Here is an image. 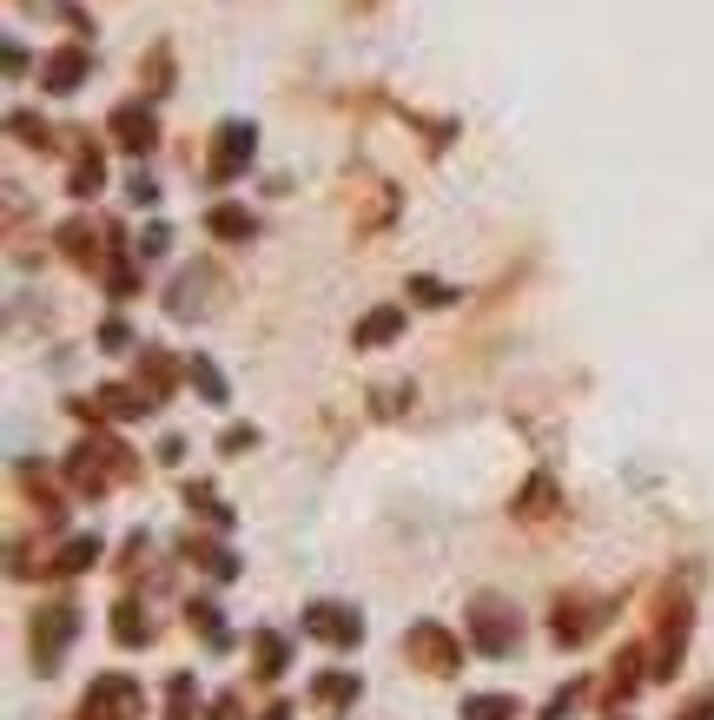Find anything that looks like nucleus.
<instances>
[{
  "label": "nucleus",
  "mask_w": 714,
  "mask_h": 720,
  "mask_svg": "<svg viewBox=\"0 0 714 720\" xmlns=\"http://www.w3.org/2000/svg\"><path fill=\"white\" fill-rule=\"evenodd\" d=\"M73 634H79V608H73V602H47V608H34V628H27V655H34V668H40V674H53V668L66 661Z\"/></svg>",
  "instance_id": "1"
},
{
  "label": "nucleus",
  "mask_w": 714,
  "mask_h": 720,
  "mask_svg": "<svg viewBox=\"0 0 714 720\" xmlns=\"http://www.w3.org/2000/svg\"><path fill=\"white\" fill-rule=\"evenodd\" d=\"M113 476H133V456H126L113 437H87V443L66 456V483H73V490H87V496H100Z\"/></svg>",
  "instance_id": "2"
},
{
  "label": "nucleus",
  "mask_w": 714,
  "mask_h": 720,
  "mask_svg": "<svg viewBox=\"0 0 714 720\" xmlns=\"http://www.w3.org/2000/svg\"><path fill=\"white\" fill-rule=\"evenodd\" d=\"M146 713V687L133 674H93L79 694V720H139Z\"/></svg>",
  "instance_id": "3"
},
{
  "label": "nucleus",
  "mask_w": 714,
  "mask_h": 720,
  "mask_svg": "<svg viewBox=\"0 0 714 720\" xmlns=\"http://www.w3.org/2000/svg\"><path fill=\"white\" fill-rule=\"evenodd\" d=\"M404 655H411L424 674H456V668H463V642H456L443 621H411V628H404Z\"/></svg>",
  "instance_id": "4"
},
{
  "label": "nucleus",
  "mask_w": 714,
  "mask_h": 720,
  "mask_svg": "<svg viewBox=\"0 0 714 720\" xmlns=\"http://www.w3.org/2000/svg\"><path fill=\"white\" fill-rule=\"evenodd\" d=\"M516 634H523L516 608H503L497 595H476V602H469V642L484 648V655H510V648H516Z\"/></svg>",
  "instance_id": "5"
},
{
  "label": "nucleus",
  "mask_w": 714,
  "mask_h": 720,
  "mask_svg": "<svg viewBox=\"0 0 714 720\" xmlns=\"http://www.w3.org/2000/svg\"><path fill=\"white\" fill-rule=\"evenodd\" d=\"M252 152H259V132L246 126V119H225L218 132H212V152H205V173L225 186V179H238L252 166Z\"/></svg>",
  "instance_id": "6"
},
{
  "label": "nucleus",
  "mask_w": 714,
  "mask_h": 720,
  "mask_svg": "<svg viewBox=\"0 0 714 720\" xmlns=\"http://www.w3.org/2000/svg\"><path fill=\"white\" fill-rule=\"evenodd\" d=\"M304 634H311V642H325V648H358L364 642V621L345 602H311L304 608Z\"/></svg>",
  "instance_id": "7"
},
{
  "label": "nucleus",
  "mask_w": 714,
  "mask_h": 720,
  "mask_svg": "<svg viewBox=\"0 0 714 720\" xmlns=\"http://www.w3.org/2000/svg\"><path fill=\"white\" fill-rule=\"evenodd\" d=\"M152 139H159V119H152V106L146 100H126V106H113V146L120 152H152Z\"/></svg>",
  "instance_id": "8"
},
{
  "label": "nucleus",
  "mask_w": 714,
  "mask_h": 720,
  "mask_svg": "<svg viewBox=\"0 0 714 720\" xmlns=\"http://www.w3.org/2000/svg\"><path fill=\"white\" fill-rule=\"evenodd\" d=\"M596 628H602V608H596V602H555V615H549V634H555L563 648H583Z\"/></svg>",
  "instance_id": "9"
},
{
  "label": "nucleus",
  "mask_w": 714,
  "mask_h": 720,
  "mask_svg": "<svg viewBox=\"0 0 714 720\" xmlns=\"http://www.w3.org/2000/svg\"><path fill=\"white\" fill-rule=\"evenodd\" d=\"M79 79H87V47H60V53H47V66H40V87H47V93H73Z\"/></svg>",
  "instance_id": "10"
},
{
  "label": "nucleus",
  "mask_w": 714,
  "mask_h": 720,
  "mask_svg": "<svg viewBox=\"0 0 714 720\" xmlns=\"http://www.w3.org/2000/svg\"><path fill=\"white\" fill-rule=\"evenodd\" d=\"M113 642H120V648H146V642H152V615H146L139 602H120V608H113Z\"/></svg>",
  "instance_id": "11"
},
{
  "label": "nucleus",
  "mask_w": 714,
  "mask_h": 720,
  "mask_svg": "<svg viewBox=\"0 0 714 720\" xmlns=\"http://www.w3.org/2000/svg\"><path fill=\"white\" fill-rule=\"evenodd\" d=\"M397 331H404V311H397V304H384V311H371V317H364V325L351 331V344H364V351H377V344H390Z\"/></svg>",
  "instance_id": "12"
},
{
  "label": "nucleus",
  "mask_w": 714,
  "mask_h": 720,
  "mask_svg": "<svg viewBox=\"0 0 714 720\" xmlns=\"http://www.w3.org/2000/svg\"><path fill=\"white\" fill-rule=\"evenodd\" d=\"M93 563H100V542H93V535H73V542H60V555H53L47 569H53V576H87Z\"/></svg>",
  "instance_id": "13"
},
{
  "label": "nucleus",
  "mask_w": 714,
  "mask_h": 720,
  "mask_svg": "<svg viewBox=\"0 0 714 720\" xmlns=\"http://www.w3.org/2000/svg\"><path fill=\"white\" fill-rule=\"evenodd\" d=\"M107 186V166H100V152L93 146H79V159H73V179H66V192L73 199H93Z\"/></svg>",
  "instance_id": "14"
},
{
  "label": "nucleus",
  "mask_w": 714,
  "mask_h": 720,
  "mask_svg": "<svg viewBox=\"0 0 714 720\" xmlns=\"http://www.w3.org/2000/svg\"><path fill=\"white\" fill-rule=\"evenodd\" d=\"M252 655H259V674H265V681H278V674H285V661H291L285 634H272V628H259V634H252Z\"/></svg>",
  "instance_id": "15"
},
{
  "label": "nucleus",
  "mask_w": 714,
  "mask_h": 720,
  "mask_svg": "<svg viewBox=\"0 0 714 720\" xmlns=\"http://www.w3.org/2000/svg\"><path fill=\"white\" fill-rule=\"evenodd\" d=\"M358 694H364L358 674H317V681H311V700H317V707H351Z\"/></svg>",
  "instance_id": "16"
},
{
  "label": "nucleus",
  "mask_w": 714,
  "mask_h": 720,
  "mask_svg": "<svg viewBox=\"0 0 714 720\" xmlns=\"http://www.w3.org/2000/svg\"><path fill=\"white\" fill-rule=\"evenodd\" d=\"M186 555H192V563H199V569H205L212 582H231V576H238V563H231V548H218V542H192Z\"/></svg>",
  "instance_id": "17"
},
{
  "label": "nucleus",
  "mask_w": 714,
  "mask_h": 720,
  "mask_svg": "<svg viewBox=\"0 0 714 720\" xmlns=\"http://www.w3.org/2000/svg\"><path fill=\"white\" fill-rule=\"evenodd\" d=\"M205 225H212V238H252V212L246 205H212Z\"/></svg>",
  "instance_id": "18"
},
{
  "label": "nucleus",
  "mask_w": 714,
  "mask_h": 720,
  "mask_svg": "<svg viewBox=\"0 0 714 720\" xmlns=\"http://www.w3.org/2000/svg\"><path fill=\"white\" fill-rule=\"evenodd\" d=\"M139 370H146V390H152V396H166L173 377H179V364H173L166 351H139Z\"/></svg>",
  "instance_id": "19"
},
{
  "label": "nucleus",
  "mask_w": 714,
  "mask_h": 720,
  "mask_svg": "<svg viewBox=\"0 0 714 720\" xmlns=\"http://www.w3.org/2000/svg\"><path fill=\"white\" fill-rule=\"evenodd\" d=\"M60 252H66L73 265H93V258H100V238H93L87 225H79V218H73V225L60 231Z\"/></svg>",
  "instance_id": "20"
},
{
  "label": "nucleus",
  "mask_w": 714,
  "mask_h": 720,
  "mask_svg": "<svg viewBox=\"0 0 714 720\" xmlns=\"http://www.w3.org/2000/svg\"><path fill=\"white\" fill-rule=\"evenodd\" d=\"M510 713H516L510 694H469L463 700V720H510Z\"/></svg>",
  "instance_id": "21"
},
{
  "label": "nucleus",
  "mask_w": 714,
  "mask_h": 720,
  "mask_svg": "<svg viewBox=\"0 0 714 720\" xmlns=\"http://www.w3.org/2000/svg\"><path fill=\"white\" fill-rule=\"evenodd\" d=\"M186 377L199 383L205 404H225V377H218V364H212V357H192V364H186Z\"/></svg>",
  "instance_id": "22"
},
{
  "label": "nucleus",
  "mask_w": 714,
  "mask_h": 720,
  "mask_svg": "<svg viewBox=\"0 0 714 720\" xmlns=\"http://www.w3.org/2000/svg\"><path fill=\"white\" fill-rule=\"evenodd\" d=\"M635 661H642V648H622V655H615V668H609V694H635V681H642V668H635Z\"/></svg>",
  "instance_id": "23"
},
{
  "label": "nucleus",
  "mask_w": 714,
  "mask_h": 720,
  "mask_svg": "<svg viewBox=\"0 0 714 720\" xmlns=\"http://www.w3.org/2000/svg\"><path fill=\"white\" fill-rule=\"evenodd\" d=\"M186 503H192V509H199V516H212V522H218V529H231V509H225V503H218V496H212V483H186Z\"/></svg>",
  "instance_id": "24"
},
{
  "label": "nucleus",
  "mask_w": 714,
  "mask_h": 720,
  "mask_svg": "<svg viewBox=\"0 0 714 720\" xmlns=\"http://www.w3.org/2000/svg\"><path fill=\"white\" fill-rule=\"evenodd\" d=\"M549 496H555V483H549V476H536V483L523 490V503H516V509H523V516H542V509H549Z\"/></svg>",
  "instance_id": "25"
},
{
  "label": "nucleus",
  "mask_w": 714,
  "mask_h": 720,
  "mask_svg": "<svg viewBox=\"0 0 714 720\" xmlns=\"http://www.w3.org/2000/svg\"><path fill=\"white\" fill-rule=\"evenodd\" d=\"M186 615H192V621H199V628L212 634V642H225V628H218V602H192Z\"/></svg>",
  "instance_id": "26"
},
{
  "label": "nucleus",
  "mask_w": 714,
  "mask_h": 720,
  "mask_svg": "<svg viewBox=\"0 0 714 720\" xmlns=\"http://www.w3.org/2000/svg\"><path fill=\"white\" fill-rule=\"evenodd\" d=\"M192 713V674H173V713L166 720H186Z\"/></svg>",
  "instance_id": "27"
},
{
  "label": "nucleus",
  "mask_w": 714,
  "mask_h": 720,
  "mask_svg": "<svg viewBox=\"0 0 714 720\" xmlns=\"http://www.w3.org/2000/svg\"><path fill=\"white\" fill-rule=\"evenodd\" d=\"M100 344H107V351H126V344H133V331L120 325V317H107V325H100Z\"/></svg>",
  "instance_id": "28"
},
{
  "label": "nucleus",
  "mask_w": 714,
  "mask_h": 720,
  "mask_svg": "<svg viewBox=\"0 0 714 720\" xmlns=\"http://www.w3.org/2000/svg\"><path fill=\"white\" fill-rule=\"evenodd\" d=\"M681 720H714V687H701V694L681 707Z\"/></svg>",
  "instance_id": "29"
},
{
  "label": "nucleus",
  "mask_w": 714,
  "mask_h": 720,
  "mask_svg": "<svg viewBox=\"0 0 714 720\" xmlns=\"http://www.w3.org/2000/svg\"><path fill=\"white\" fill-rule=\"evenodd\" d=\"M252 443H259V430H252V424H246V430H225V456H246Z\"/></svg>",
  "instance_id": "30"
},
{
  "label": "nucleus",
  "mask_w": 714,
  "mask_h": 720,
  "mask_svg": "<svg viewBox=\"0 0 714 720\" xmlns=\"http://www.w3.org/2000/svg\"><path fill=\"white\" fill-rule=\"evenodd\" d=\"M166 245H173V231H166V225H146V258H159Z\"/></svg>",
  "instance_id": "31"
},
{
  "label": "nucleus",
  "mask_w": 714,
  "mask_h": 720,
  "mask_svg": "<svg viewBox=\"0 0 714 720\" xmlns=\"http://www.w3.org/2000/svg\"><path fill=\"white\" fill-rule=\"evenodd\" d=\"M212 720H246V707H238V694H218V700H212Z\"/></svg>",
  "instance_id": "32"
},
{
  "label": "nucleus",
  "mask_w": 714,
  "mask_h": 720,
  "mask_svg": "<svg viewBox=\"0 0 714 720\" xmlns=\"http://www.w3.org/2000/svg\"><path fill=\"white\" fill-rule=\"evenodd\" d=\"M417 298H424V304H443V298H450V291H443V285H437V278H417Z\"/></svg>",
  "instance_id": "33"
},
{
  "label": "nucleus",
  "mask_w": 714,
  "mask_h": 720,
  "mask_svg": "<svg viewBox=\"0 0 714 720\" xmlns=\"http://www.w3.org/2000/svg\"><path fill=\"white\" fill-rule=\"evenodd\" d=\"M265 720H291V707H285V700H272V707H265Z\"/></svg>",
  "instance_id": "34"
}]
</instances>
